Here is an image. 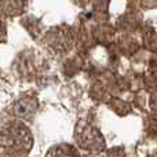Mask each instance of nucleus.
Masks as SVG:
<instances>
[{"label":"nucleus","mask_w":157,"mask_h":157,"mask_svg":"<svg viewBox=\"0 0 157 157\" xmlns=\"http://www.w3.org/2000/svg\"><path fill=\"white\" fill-rule=\"evenodd\" d=\"M46 157H80V155L71 145H57L48 150Z\"/></svg>","instance_id":"nucleus-1"}]
</instances>
